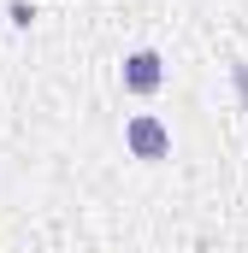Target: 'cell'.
<instances>
[{"mask_svg":"<svg viewBox=\"0 0 248 253\" xmlns=\"http://www.w3.org/2000/svg\"><path fill=\"white\" fill-rule=\"evenodd\" d=\"M124 147H130L136 159H166V153H172V129L160 124V118H148V112H136V118L124 124Z\"/></svg>","mask_w":248,"mask_h":253,"instance_id":"obj_1","label":"cell"},{"mask_svg":"<svg viewBox=\"0 0 248 253\" xmlns=\"http://www.w3.org/2000/svg\"><path fill=\"white\" fill-rule=\"evenodd\" d=\"M160 83H166V59H160L154 47H136V53L124 59V88H130V94H154Z\"/></svg>","mask_w":248,"mask_h":253,"instance_id":"obj_2","label":"cell"},{"mask_svg":"<svg viewBox=\"0 0 248 253\" xmlns=\"http://www.w3.org/2000/svg\"><path fill=\"white\" fill-rule=\"evenodd\" d=\"M237 100H243V106H248V59L237 65Z\"/></svg>","mask_w":248,"mask_h":253,"instance_id":"obj_3","label":"cell"}]
</instances>
